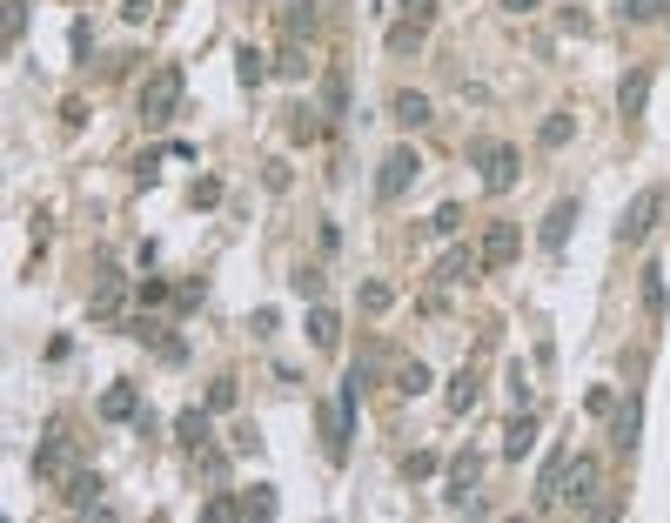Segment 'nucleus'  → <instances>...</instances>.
Returning <instances> with one entry per match:
<instances>
[{"label":"nucleus","instance_id":"4","mask_svg":"<svg viewBox=\"0 0 670 523\" xmlns=\"http://www.w3.org/2000/svg\"><path fill=\"white\" fill-rule=\"evenodd\" d=\"M175 108H181V68H155L141 88V121L161 128V121H175Z\"/></svg>","mask_w":670,"mask_h":523},{"label":"nucleus","instance_id":"18","mask_svg":"<svg viewBox=\"0 0 670 523\" xmlns=\"http://www.w3.org/2000/svg\"><path fill=\"white\" fill-rule=\"evenodd\" d=\"M208 416H215V410H181L175 416V436H181V450H208Z\"/></svg>","mask_w":670,"mask_h":523},{"label":"nucleus","instance_id":"30","mask_svg":"<svg viewBox=\"0 0 670 523\" xmlns=\"http://www.w3.org/2000/svg\"><path fill=\"white\" fill-rule=\"evenodd\" d=\"M670 14V0H624V21L630 27H650V21H664Z\"/></svg>","mask_w":670,"mask_h":523},{"label":"nucleus","instance_id":"12","mask_svg":"<svg viewBox=\"0 0 670 523\" xmlns=\"http://www.w3.org/2000/svg\"><path fill=\"white\" fill-rule=\"evenodd\" d=\"M644 108H650V68H630L624 88H617V114H624V121H644Z\"/></svg>","mask_w":670,"mask_h":523},{"label":"nucleus","instance_id":"17","mask_svg":"<svg viewBox=\"0 0 670 523\" xmlns=\"http://www.w3.org/2000/svg\"><path fill=\"white\" fill-rule=\"evenodd\" d=\"M637 436H644V410H637V396H630L624 410H617V423H610V443H617V450H637Z\"/></svg>","mask_w":670,"mask_h":523},{"label":"nucleus","instance_id":"5","mask_svg":"<svg viewBox=\"0 0 670 523\" xmlns=\"http://www.w3.org/2000/svg\"><path fill=\"white\" fill-rule=\"evenodd\" d=\"M657 215H664V188H637L630 195V208L617 215V242H650V228H657Z\"/></svg>","mask_w":670,"mask_h":523},{"label":"nucleus","instance_id":"9","mask_svg":"<svg viewBox=\"0 0 670 523\" xmlns=\"http://www.w3.org/2000/svg\"><path fill=\"white\" fill-rule=\"evenodd\" d=\"M61 490H67V510H74V517H88V510H101V497H108V483L94 477V470H74V477H67Z\"/></svg>","mask_w":670,"mask_h":523},{"label":"nucleus","instance_id":"19","mask_svg":"<svg viewBox=\"0 0 670 523\" xmlns=\"http://www.w3.org/2000/svg\"><path fill=\"white\" fill-rule=\"evenodd\" d=\"M121 289H128V282H121L114 269H101V275H94V296H88V309H94V316H114V309H121Z\"/></svg>","mask_w":670,"mask_h":523},{"label":"nucleus","instance_id":"6","mask_svg":"<svg viewBox=\"0 0 670 523\" xmlns=\"http://www.w3.org/2000/svg\"><path fill=\"white\" fill-rule=\"evenodd\" d=\"M416 175H423V155H416V148H389L382 168H376V195H382V202H402Z\"/></svg>","mask_w":670,"mask_h":523},{"label":"nucleus","instance_id":"21","mask_svg":"<svg viewBox=\"0 0 670 523\" xmlns=\"http://www.w3.org/2000/svg\"><path fill=\"white\" fill-rule=\"evenodd\" d=\"M309 342H315V349H335V342H342V316L322 309V302L309 309Z\"/></svg>","mask_w":670,"mask_h":523},{"label":"nucleus","instance_id":"28","mask_svg":"<svg viewBox=\"0 0 670 523\" xmlns=\"http://www.w3.org/2000/svg\"><path fill=\"white\" fill-rule=\"evenodd\" d=\"M644 309H650V316H664V309H670V289H664V269H657V262L644 269Z\"/></svg>","mask_w":670,"mask_h":523},{"label":"nucleus","instance_id":"16","mask_svg":"<svg viewBox=\"0 0 670 523\" xmlns=\"http://www.w3.org/2000/svg\"><path fill=\"white\" fill-rule=\"evenodd\" d=\"M476 396H483V383H476V369H456V376H449V416H469L476 410Z\"/></svg>","mask_w":670,"mask_h":523},{"label":"nucleus","instance_id":"23","mask_svg":"<svg viewBox=\"0 0 670 523\" xmlns=\"http://www.w3.org/2000/svg\"><path fill=\"white\" fill-rule=\"evenodd\" d=\"M275 74H282V81H309V47H302V41H282V54H275Z\"/></svg>","mask_w":670,"mask_h":523},{"label":"nucleus","instance_id":"20","mask_svg":"<svg viewBox=\"0 0 670 523\" xmlns=\"http://www.w3.org/2000/svg\"><path fill=\"white\" fill-rule=\"evenodd\" d=\"M570 135H577V114H543V128H536V141H543V148H550V155H557V148H570Z\"/></svg>","mask_w":670,"mask_h":523},{"label":"nucleus","instance_id":"13","mask_svg":"<svg viewBox=\"0 0 670 523\" xmlns=\"http://www.w3.org/2000/svg\"><path fill=\"white\" fill-rule=\"evenodd\" d=\"M389 114H396V128H423V121H429V94L396 88V94H389Z\"/></svg>","mask_w":670,"mask_h":523},{"label":"nucleus","instance_id":"25","mask_svg":"<svg viewBox=\"0 0 670 523\" xmlns=\"http://www.w3.org/2000/svg\"><path fill=\"white\" fill-rule=\"evenodd\" d=\"M235 74H242V88H262V81H268V74H275V68H268V54H255V47H242V54H235Z\"/></svg>","mask_w":670,"mask_h":523},{"label":"nucleus","instance_id":"39","mask_svg":"<svg viewBox=\"0 0 670 523\" xmlns=\"http://www.w3.org/2000/svg\"><path fill=\"white\" fill-rule=\"evenodd\" d=\"M134 296L148 302V309H155V302H175V289H168V282H155V275H148V282H134Z\"/></svg>","mask_w":670,"mask_h":523},{"label":"nucleus","instance_id":"22","mask_svg":"<svg viewBox=\"0 0 670 523\" xmlns=\"http://www.w3.org/2000/svg\"><path fill=\"white\" fill-rule=\"evenodd\" d=\"M282 121H289V141H322V135H329V121H322L315 108H289Z\"/></svg>","mask_w":670,"mask_h":523},{"label":"nucleus","instance_id":"36","mask_svg":"<svg viewBox=\"0 0 670 523\" xmlns=\"http://www.w3.org/2000/svg\"><path fill=\"white\" fill-rule=\"evenodd\" d=\"M21 27H27V0H7V14H0V34H7V41H21Z\"/></svg>","mask_w":670,"mask_h":523},{"label":"nucleus","instance_id":"32","mask_svg":"<svg viewBox=\"0 0 670 523\" xmlns=\"http://www.w3.org/2000/svg\"><path fill=\"white\" fill-rule=\"evenodd\" d=\"M436 470H443V463H436V450H409V456H402V477H409V483L436 477Z\"/></svg>","mask_w":670,"mask_h":523},{"label":"nucleus","instance_id":"42","mask_svg":"<svg viewBox=\"0 0 670 523\" xmlns=\"http://www.w3.org/2000/svg\"><path fill=\"white\" fill-rule=\"evenodd\" d=\"M402 21H436V0H402Z\"/></svg>","mask_w":670,"mask_h":523},{"label":"nucleus","instance_id":"3","mask_svg":"<svg viewBox=\"0 0 670 523\" xmlns=\"http://www.w3.org/2000/svg\"><path fill=\"white\" fill-rule=\"evenodd\" d=\"M597 497H603V463L597 456H570V463H563V483H557V510L590 517V503Z\"/></svg>","mask_w":670,"mask_h":523},{"label":"nucleus","instance_id":"10","mask_svg":"<svg viewBox=\"0 0 670 523\" xmlns=\"http://www.w3.org/2000/svg\"><path fill=\"white\" fill-rule=\"evenodd\" d=\"M322 34V7L315 0H289L282 7V41H315Z\"/></svg>","mask_w":670,"mask_h":523},{"label":"nucleus","instance_id":"14","mask_svg":"<svg viewBox=\"0 0 670 523\" xmlns=\"http://www.w3.org/2000/svg\"><path fill=\"white\" fill-rule=\"evenodd\" d=\"M101 416H108V423H141V396H134V383H114L108 396H101Z\"/></svg>","mask_w":670,"mask_h":523},{"label":"nucleus","instance_id":"40","mask_svg":"<svg viewBox=\"0 0 670 523\" xmlns=\"http://www.w3.org/2000/svg\"><path fill=\"white\" fill-rule=\"evenodd\" d=\"M583 410H590V416H617V396H610V389H590V396H583Z\"/></svg>","mask_w":670,"mask_h":523},{"label":"nucleus","instance_id":"26","mask_svg":"<svg viewBox=\"0 0 670 523\" xmlns=\"http://www.w3.org/2000/svg\"><path fill=\"white\" fill-rule=\"evenodd\" d=\"M235 403H242V383H235V376H215V383H208V410L228 416Z\"/></svg>","mask_w":670,"mask_h":523},{"label":"nucleus","instance_id":"11","mask_svg":"<svg viewBox=\"0 0 670 523\" xmlns=\"http://www.w3.org/2000/svg\"><path fill=\"white\" fill-rule=\"evenodd\" d=\"M570 228H577V202H570V195H563V202L550 208V215H543V228H536V242H543V249L557 255L563 242H570Z\"/></svg>","mask_w":670,"mask_h":523},{"label":"nucleus","instance_id":"38","mask_svg":"<svg viewBox=\"0 0 670 523\" xmlns=\"http://www.w3.org/2000/svg\"><path fill=\"white\" fill-rule=\"evenodd\" d=\"M201 517H215V523L242 517V497H208V503H201Z\"/></svg>","mask_w":670,"mask_h":523},{"label":"nucleus","instance_id":"35","mask_svg":"<svg viewBox=\"0 0 670 523\" xmlns=\"http://www.w3.org/2000/svg\"><path fill=\"white\" fill-rule=\"evenodd\" d=\"M456 228H463V208L456 202H443L436 215H429V235H456Z\"/></svg>","mask_w":670,"mask_h":523},{"label":"nucleus","instance_id":"1","mask_svg":"<svg viewBox=\"0 0 670 523\" xmlns=\"http://www.w3.org/2000/svg\"><path fill=\"white\" fill-rule=\"evenodd\" d=\"M81 470V450H74V430H67V416H54L41 436V450H34V477L41 483H67Z\"/></svg>","mask_w":670,"mask_h":523},{"label":"nucleus","instance_id":"45","mask_svg":"<svg viewBox=\"0 0 670 523\" xmlns=\"http://www.w3.org/2000/svg\"><path fill=\"white\" fill-rule=\"evenodd\" d=\"M543 0H503V14H536Z\"/></svg>","mask_w":670,"mask_h":523},{"label":"nucleus","instance_id":"43","mask_svg":"<svg viewBox=\"0 0 670 523\" xmlns=\"http://www.w3.org/2000/svg\"><path fill=\"white\" fill-rule=\"evenodd\" d=\"M148 14H155V0H121V21H134V27H141Z\"/></svg>","mask_w":670,"mask_h":523},{"label":"nucleus","instance_id":"8","mask_svg":"<svg viewBox=\"0 0 670 523\" xmlns=\"http://www.w3.org/2000/svg\"><path fill=\"white\" fill-rule=\"evenodd\" d=\"M476 275H483V255L476 249H449L443 262L429 269V282H436V289H463V282H476Z\"/></svg>","mask_w":670,"mask_h":523},{"label":"nucleus","instance_id":"34","mask_svg":"<svg viewBox=\"0 0 670 523\" xmlns=\"http://www.w3.org/2000/svg\"><path fill=\"white\" fill-rule=\"evenodd\" d=\"M396 389H402V396H423V389H429V363H402L396 369Z\"/></svg>","mask_w":670,"mask_h":523},{"label":"nucleus","instance_id":"37","mask_svg":"<svg viewBox=\"0 0 670 523\" xmlns=\"http://www.w3.org/2000/svg\"><path fill=\"white\" fill-rule=\"evenodd\" d=\"M289 182H295V175H289V161H262V188H268V195H282Z\"/></svg>","mask_w":670,"mask_h":523},{"label":"nucleus","instance_id":"24","mask_svg":"<svg viewBox=\"0 0 670 523\" xmlns=\"http://www.w3.org/2000/svg\"><path fill=\"white\" fill-rule=\"evenodd\" d=\"M423 34H429L423 21H396V27H389V54H396V61H409V54L423 47Z\"/></svg>","mask_w":670,"mask_h":523},{"label":"nucleus","instance_id":"27","mask_svg":"<svg viewBox=\"0 0 670 523\" xmlns=\"http://www.w3.org/2000/svg\"><path fill=\"white\" fill-rule=\"evenodd\" d=\"M322 114H329V121H342V114H349V81H342V74H329V81H322Z\"/></svg>","mask_w":670,"mask_h":523},{"label":"nucleus","instance_id":"31","mask_svg":"<svg viewBox=\"0 0 670 523\" xmlns=\"http://www.w3.org/2000/svg\"><path fill=\"white\" fill-rule=\"evenodd\" d=\"M242 497V517H275V490L268 483H255V490H235Z\"/></svg>","mask_w":670,"mask_h":523},{"label":"nucleus","instance_id":"29","mask_svg":"<svg viewBox=\"0 0 670 523\" xmlns=\"http://www.w3.org/2000/svg\"><path fill=\"white\" fill-rule=\"evenodd\" d=\"M396 309V289L389 282H362V316H389Z\"/></svg>","mask_w":670,"mask_h":523},{"label":"nucleus","instance_id":"41","mask_svg":"<svg viewBox=\"0 0 670 523\" xmlns=\"http://www.w3.org/2000/svg\"><path fill=\"white\" fill-rule=\"evenodd\" d=\"M510 396H516V410H530V376H523V363H510Z\"/></svg>","mask_w":670,"mask_h":523},{"label":"nucleus","instance_id":"33","mask_svg":"<svg viewBox=\"0 0 670 523\" xmlns=\"http://www.w3.org/2000/svg\"><path fill=\"white\" fill-rule=\"evenodd\" d=\"M322 289H329V282H322V269H315V262H302V269H295V296H302V302H322Z\"/></svg>","mask_w":670,"mask_h":523},{"label":"nucleus","instance_id":"7","mask_svg":"<svg viewBox=\"0 0 670 523\" xmlns=\"http://www.w3.org/2000/svg\"><path fill=\"white\" fill-rule=\"evenodd\" d=\"M516 249H523V228H516V222H490V228H483V242H476L483 269H510Z\"/></svg>","mask_w":670,"mask_h":523},{"label":"nucleus","instance_id":"15","mask_svg":"<svg viewBox=\"0 0 670 523\" xmlns=\"http://www.w3.org/2000/svg\"><path fill=\"white\" fill-rule=\"evenodd\" d=\"M530 450H536V410H516V423L503 430V456H516V463H523Z\"/></svg>","mask_w":670,"mask_h":523},{"label":"nucleus","instance_id":"44","mask_svg":"<svg viewBox=\"0 0 670 523\" xmlns=\"http://www.w3.org/2000/svg\"><path fill=\"white\" fill-rule=\"evenodd\" d=\"M222 202V182H195V208H215Z\"/></svg>","mask_w":670,"mask_h":523},{"label":"nucleus","instance_id":"2","mask_svg":"<svg viewBox=\"0 0 670 523\" xmlns=\"http://www.w3.org/2000/svg\"><path fill=\"white\" fill-rule=\"evenodd\" d=\"M469 168L483 175V188H490V195H510L516 175H523V155H516L510 141H469Z\"/></svg>","mask_w":670,"mask_h":523}]
</instances>
